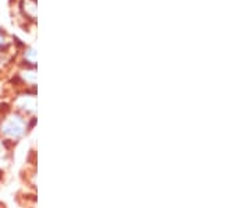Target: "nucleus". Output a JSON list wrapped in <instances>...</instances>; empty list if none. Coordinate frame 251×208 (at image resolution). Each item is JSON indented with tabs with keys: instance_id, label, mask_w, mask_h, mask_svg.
I'll list each match as a JSON object with an SVG mask.
<instances>
[{
	"instance_id": "obj_1",
	"label": "nucleus",
	"mask_w": 251,
	"mask_h": 208,
	"mask_svg": "<svg viewBox=\"0 0 251 208\" xmlns=\"http://www.w3.org/2000/svg\"><path fill=\"white\" fill-rule=\"evenodd\" d=\"M23 122L18 116H7L0 122V137L6 140H16L23 134Z\"/></svg>"
},
{
	"instance_id": "obj_2",
	"label": "nucleus",
	"mask_w": 251,
	"mask_h": 208,
	"mask_svg": "<svg viewBox=\"0 0 251 208\" xmlns=\"http://www.w3.org/2000/svg\"><path fill=\"white\" fill-rule=\"evenodd\" d=\"M34 54H35V51H34V49H29V51L27 52V59H28V60L34 62Z\"/></svg>"
},
{
	"instance_id": "obj_3",
	"label": "nucleus",
	"mask_w": 251,
	"mask_h": 208,
	"mask_svg": "<svg viewBox=\"0 0 251 208\" xmlns=\"http://www.w3.org/2000/svg\"><path fill=\"white\" fill-rule=\"evenodd\" d=\"M3 45V38H1V35H0V46Z\"/></svg>"
}]
</instances>
